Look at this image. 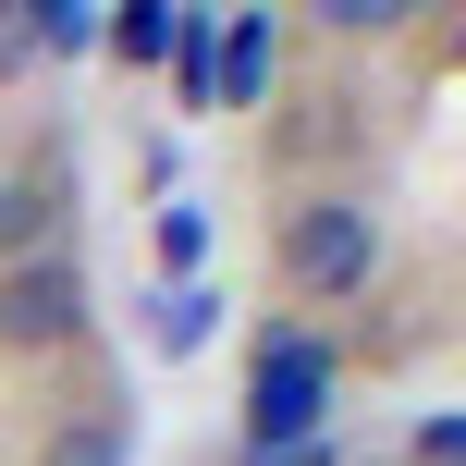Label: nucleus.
I'll list each match as a JSON object with an SVG mask.
<instances>
[{"instance_id":"obj_1","label":"nucleus","mask_w":466,"mask_h":466,"mask_svg":"<svg viewBox=\"0 0 466 466\" xmlns=\"http://www.w3.org/2000/svg\"><path fill=\"white\" fill-rule=\"evenodd\" d=\"M331 393H344V344H331L319 319H258L246 344V418H233V442H319L331 430Z\"/></svg>"},{"instance_id":"obj_2","label":"nucleus","mask_w":466,"mask_h":466,"mask_svg":"<svg viewBox=\"0 0 466 466\" xmlns=\"http://www.w3.org/2000/svg\"><path fill=\"white\" fill-rule=\"evenodd\" d=\"M270 270H282L295 307H356L380 282V209L356 185H307L282 209V233H270Z\"/></svg>"},{"instance_id":"obj_3","label":"nucleus","mask_w":466,"mask_h":466,"mask_svg":"<svg viewBox=\"0 0 466 466\" xmlns=\"http://www.w3.org/2000/svg\"><path fill=\"white\" fill-rule=\"evenodd\" d=\"M86 270H74V258H13V270H0V356H25V369H37V356H74L86 344Z\"/></svg>"},{"instance_id":"obj_4","label":"nucleus","mask_w":466,"mask_h":466,"mask_svg":"<svg viewBox=\"0 0 466 466\" xmlns=\"http://www.w3.org/2000/svg\"><path fill=\"white\" fill-rule=\"evenodd\" d=\"M37 466H136V405H123V393H86L74 418H49Z\"/></svg>"},{"instance_id":"obj_5","label":"nucleus","mask_w":466,"mask_h":466,"mask_svg":"<svg viewBox=\"0 0 466 466\" xmlns=\"http://www.w3.org/2000/svg\"><path fill=\"white\" fill-rule=\"evenodd\" d=\"M270 13H233V25H209V98L221 111H258V98H270Z\"/></svg>"},{"instance_id":"obj_6","label":"nucleus","mask_w":466,"mask_h":466,"mask_svg":"<svg viewBox=\"0 0 466 466\" xmlns=\"http://www.w3.org/2000/svg\"><path fill=\"white\" fill-rule=\"evenodd\" d=\"M62 258V172H0V270Z\"/></svg>"},{"instance_id":"obj_7","label":"nucleus","mask_w":466,"mask_h":466,"mask_svg":"<svg viewBox=\"0 0 466 466\" xmlns=\"http://www.w3.org/2000/svg\"><path fill=\"white\" fill-rule=\"evenodd\" d=\"M172 13H185V0H98V49H111L123 74L172 62Z\"/></svg>"},{"instance_id":"obj_8","label":"nucleus","mask_w":466,"mask_h":466,"mask_svg":"<svg viewBox=\"0 0 466 466\" xmlns=\"http://www.w3.org/2000/svg\"><path fill=\"white\" fill-rule=\"evenodd\" d=\"M37 13V62H74V49H98V0H25Z\"/></svg>"},{"instance_id":"obj_9","label":"nucleus","mask_w":466,"mask_h":466,"mask_svg":"<svg viewBox=\"0 0 466 466\" xmlns=\"http://www.w3.org/2000/svg\"><path fill=\"white\" fill-rule=\"evenodd\" d=\"M209 319H221L209 282H172V295H160V356H197V344H209Z\"/></svg>"},{"instance_id":"obj_10","label":"nucleus","mask_w":466,"mask_h":466,"mask_svg":"<svg viewBox=\"0 0 466 466\" xmlns=\"http://www.w3.org/2000/svg\"><path fill=\"white\" fill-rule=\"evenodd\" d=\"M405 466H466V418L454 405H430V418L405 430Z\"/></svg>"},{"instance_id":"obj_11","label":"nucleus","mask_w":466,"mask_h":466,"mask_svg":"<svg viewBox=\"0 0 466 466\" xmlns=\"http://www.w3.org/2000/svg\"><path fill=\"white\" fill-rule=\"evenodd\" d=\"M25 74H37V13L0 0V86H25Z\"/></svg>"},{"instance_id":"obj_12","label":"nucleus","mask_w":466,"mask_h":466,"mask_svg":"<svg viewBox=\"0 0 466 466\" xmlns=\"http://www.w3.org/2000/svg\"><path fill=\"white\" fill-rule=\"evenodd\" d=\"M405 13H418V0H319V25H344V37H393Z\"/></svg>"},{"instance_id":"obj_13","label":"nucleus","mask_w":466,"mask_h":466,"mask_svg":"<svg viewBox=\"0 0 466 466\" xmlns=\"http://www.w3.org/2000/svg\"><path fill=\"white\" fill-rule=\"evenodd\" d=\"M209 258V209H160V270H197Z\"/></svg>"},{"instance_id":"obj_14","label":"nucleus","mask_w":466,"mask_h":466,"mask_svg":"<svg viewBox=\"0 0 466 466\" xmlns=\"http://www.w3.org/2000/svg\"><path fill=\"white\" fill-rule=\"evenodd\" d=\"M233 466H344V442H331V430H319V442H258V454L233 442Z\"/></svg>"}]
</instances>
